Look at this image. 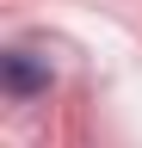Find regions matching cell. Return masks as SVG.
<instances>
[{
	"label": "cell",
	"instance_id": "6da1fadb",
	"mask_svg": "<svg viewBox=\"0 0 142 148\" xmlns=\"http://www.w3.org/2000/svg\"><path fill=\"white\" fill-rule=\"evenodd\" d=\"M49 80H56L49 56H37V49H6L0 56V86L12 99H37V92H49Z\"/></svg>",
	"mask_w": 142,
	"mask_h": 148
}]
</instances>
